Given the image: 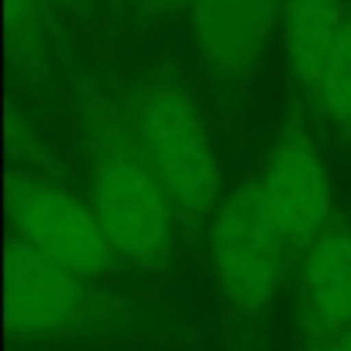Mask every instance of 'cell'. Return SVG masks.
<instances>
[{
    "mask_svg": "<svg viewBox=\"0 0 351 351\" xmlns=\"http://www.w3.org/2000/svg\"><path fill=\"white\" fill-rule=\"evenodd\" d=\"M141 158L183 214H207L221 193V172L197 107L176 90H158L138 117Z\"/></svg>",
    "mask_w": 351,
    "mask_h": 351,
    "instance_id": "1",
    "label": "cell"
},
{
    "mask_svg": "<svg viewBox=\"0 0 351 351\" xmlns=\"http://www.w3.org/2000/svg\"><path fill=\"white\" fill-rule=\"evenodd\" d=\"M317 100H320V107H324L330 124L351 128V14L344 18L341 35L334 42V52H330V59L324 66Z\"/></svg>",
    "mask_w": 351,
    "mask_h": 351,
    "instance_id": "10",
    "label": "cell"
},
{
    "mask_svg": "<svg viewBox=\"0 0 351 351\" xmlns=\"http://www.w3.org/2000/svg\"><path fill=\"white\" fill-rule=\"evenodd\" d=\"M341 0H286L282 4V42L286 59L303 90L317 97L324 66L344 25Z\"/></svg>",
    "mask_w": 351,
    "mask_h": 351,
    "instance_id": "9",
    "label": "cell"
},
{
    "mask_svg": "<svg viewBox=\"0 0 351 351\" xmlns=\"http://www.w3.org/2000/svg\"><path fill=\"white\" fill-rule=\"evenodd\" d=\"M279 231L293 245H313L327 231L330 217V186L327 172L313 141L296 131L282 128L269 148L265 172L258 183Z\"/></svg>",
    "mask_w": 351,
    "mask_h": 351,
    "instance_id": "5",
    "label": "cell"
},
{
    "mask_svg": "<svg viewBox=\"0 0 351 351\" xmlns=\"http://www.w3.org/2000/svg\"><path fill=\"white\" fill-rule=\"evenodd\" d=\"M303 300L317 334L324 337L348 334L351 327V231L348 228H330L310 245L306 269H303Z\"/></svg>",
    "mask_w": 351,
    "mask_h": 351,
    "instance_id": "8",
    "label": "cell"
},
{
    "mask_svg": "<svg viewBox=\"0 0 351 351\" xmlns=\"http://www.w3.org/2000/svg\"><path fill=\"white\" fill-rule=\"evenodd\" d=\"M93 214L110 248L131 262H155L172 241V200L155 172L124 145H107L93 169Z\"/></svg>",
    "mask_w": 351,
    "mask_h": 351,
    "instance_id": "2",
    "label": "cell"
},
{
    "mask_svg": "<svg viewBox=\"0 0 351 351\" xmlns=\"http://www.w3.org/2000/svg\"><path fill=\"white\" fill-rule=\"evenodd\" d=\"M286 234L279 231L258 186H245L221 204L214 221V269L224 296L238 310H262L282 269Z\"/></svg>",
    "mask_w": 351,
    "mask_h": 351,
    "instance_id": "3",
    "label": "cell"
},
{
    "mask_svg": "<svg viewBox=\"0 0 351 351\" xmlns=\"http://www.w3.org/2000/svg\"><path fill=\"white\" fill-rule=\"evenodd\" d=\"M56 4H62V0H56Z\"/></svg>",
    "mask_w": 351,
    "mask_h": 351,
    "instance_id": "14",
    "label": "cell"
},
{
    "mask_svg": "<svg viewBox=\"0 0 351 351\" xmlns=\"http://www.w3.org/2000/svg\"><path fill=\"white\" fill-rule=\"evenodd\" d=\"M348 341H351V327H348Z\"/></svg>",
    "mask_w": 351,
    "mask_h": 351,
    "instance_id": "13",
    "label": "cell"
},
{
    "mask_svg": "<svg viewBox=\"0 0 351 351\" xmlns=\"http://www.w3.org/2000/svg\"><path fill=\"white\" fill-rule=\"evenodd\" d=\"M158 4H165V8H183V4H193V0H158Z\"/></svg>",
    "mask_w": 351,
    "mask_h": 351,
    "instance_id": "12",
    "label": "cell"
},
{
    "mask_svg": "<svg viewBox=\"0 0 351 351\" xmlns=\"http://www.w3.org/2000/svg\"><path fill=\"white\" fill-rule=\"evenodd\" d=\"M11 210L21 231V241L49 255L52 262L66 265L80 279L100 276L110 258L117 255L93 214V207L80 204L76 197L38 183L21 180L11 193Z\"/></svg>",
    "mask_w": 351,
    "mask_h": 351,
    "instance_id": "4",
    "label": "cell"
},
{
    "mask_svg": "<svg viewBox=\"0 0 351 351\" xmlns=\"http://www.w3.org/2000/svg\"><path fill=\"white\" fill-rule=\"evenodd\" d=\"M320 351H351V341L344 337V341H334V344H324Z\"/></svg>",
    "mask_w": 351,
    "mask_h": 351,
    "instance_id": "11",
    "label": "cell"
},
{
    "mask_svg": "<svg viewBox=\"0 0 351 351\" xmlns=\"http://www.w3.org/2000/svg\"><path fill=\"white\" fill-rule=\"evenodd\" d=\"M286 0H193L190 32L204 62L217 73H245L265 52Z\"/></svg>",
    "mask_w": 351,
    "mask_h": 351,
    "instance_id": "6",
    "label": "cell"
},
{
    "mask_svg": "<svg viewBox=\"0 0 351 351\" xmlns=\"http://www.w3.org/2000/svg\"><path fill=\"white\" fill-rule=\"evenodd\" d=\"M83 303V279L52 262L28 241L8 252V313L21 334H49L62 327Z\"/></svg>",
    "mask_w": 351,
    "mask_h": 351,
    "instance_id": "7",
    "label": "cell"
}]
</instances>
